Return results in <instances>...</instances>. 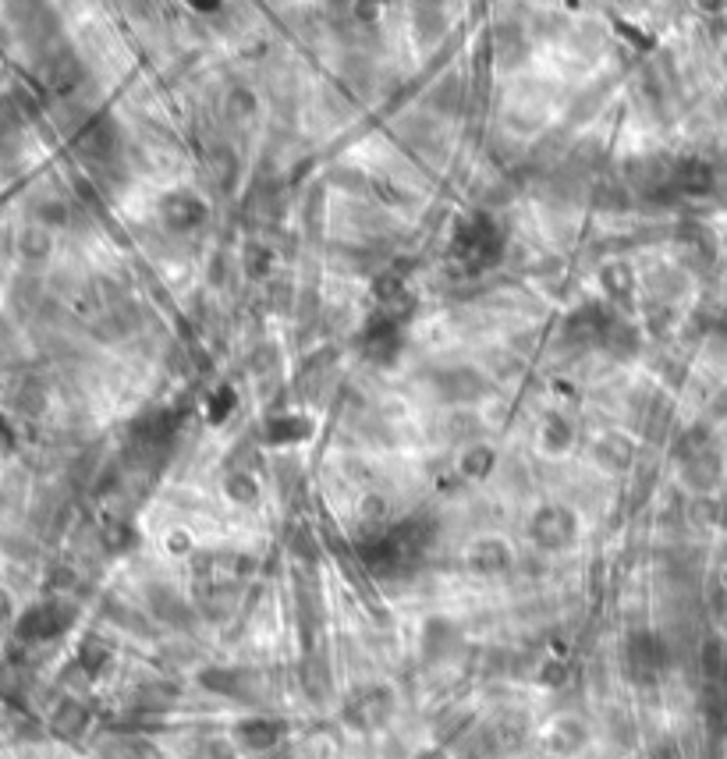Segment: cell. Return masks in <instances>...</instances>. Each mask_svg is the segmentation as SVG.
I'll return each mask as SVG.
<instances>
[{
	"instance_id": "obj_1",
	"label": "cell",
	"mask_w": 727,
	"mask_h": 759,
	"mask_svg": "<svg viewBox=\"0 0 727 759\" xmlns=\"http://www.w3.org/2000/svg\"><path fill=\"white\" fill-rule=\"evenodd\" d=\"M454 252H458L469 267H486L490 259L501 256V235H497V227H493L486 217H476V220H469V224L458 227Z\"/></svg>"
},
{
	"instance_id": "obj_2",
	"label": "cell",
	"mask_w": 727,
	"mask_h": 759,
	"mask_svg": "<svg viewBox=\"0 0 727 759\" xmlns=\"http://www.w3.org/2000/svg\"><path fill=\"white\" fill-rule=\"evenodd\" d=\"M529 536L540 543V547L561 550L564 543H571V536H575V515H571L568 508H543L540 515L532 518Z\"/></svg>"
},
{
	"instance_id": "obj_3",
	"label": "cell",
	"mask_w": 727,
	"mask_h": 759,
	"mask_svg": "<svg viewBox=\"0 0 727 759\" xmlns=\"http://www.w3.org/2000/svg\"><path fill=\"white\" fill-rule=\"evenodd\" d=\"M68 621H71V614H68V607L64 603H40V607H32L29 614H25L22 621H18V635L22 639H50V635H57V632H64L68 628Z\"/></svg>"
},
{
	"instance_id": "obj_4",
	"label": "cell",
	"mask_w": 727,
	"mask_h": 759,
	"mask_svg": "<svg viewBox=\"0 0 727 759\" xmlns=\"http://www.w3.org/2000/svg\"><path fill=\"white\" fill-rule=\"evenodd\" d=\"M164 220L178 231H188L203 220V203L192 196H167L164 199Z\"/></svg>"
},
{
	"instance_id": "obj_5",
	"label": "cell",
	"mask_w": 727,
	"mask_h": 759,
	"mask_svg": "<svg viewBox=\"0 0 727 759\" xmlns=\"http://www.w3.org/2000/svg\"><path fill=\"white\" fill-rule=\"evenodd\" d=\"M18 249H22V256L29 259H43L50 252V235H47V227H25L22 235H18Z\"/></svg>"
},
{
	"instance_id": "obj_6",
	"label": "cell",
	"mask_w": 727,
	"mask_h": 759,
	"mask_svg": "<svg viewBox=\"0 0 727 759\" xmlns=\"http://www.w3.org/2000/svg\"><path fill=\"white\" fill-rule=\"evenodd\" d=\"M242 738L256 749H266V745H274L281 738V728L270 724V720H249V724H242Z\"/></svg>"
},
{
	"instance_id": "obj_7",
	"label": "cell",
	"mask_w": 727,
	"mask_h": 759,
	"mask_svg": "<svg viewBox=\"0 0 727 759\" xmlns=\"http://www.w3.org/2000/svg\"><path fill=\"white\" fill-rule=\"evenodd\" d=\"M86 724V713H82V706L75 703H64L61 710H57V728L64 731V735H75V731Z\"/></svg>"
}]
</instances>
